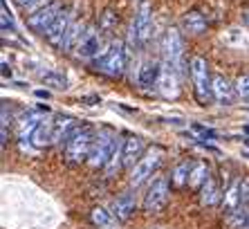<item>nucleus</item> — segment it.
<instances>
[{
  "mask_svg": "<svg viewBox=\"0 0 249 229\" xmlns=\"http://www.w3.org/2000/svg\"><path fill=\"white\" fill-rule=\"evenodd\" d=\"M94 131L92 126H79L65 142V160L68 164H81L83 160L90 157V151H92L94 144Z\"/></svg>",
  "mask_w": 249,
  "mask_h": 229,
  "instance_id": "f257e3e1",
  "label": "nucleus"
},
{
  "mask_svg": "<svg viewBox=\"0 0 249 229\" xmlns=\"http://www.w3.org/2000/svg\"><path fill=\"white\" fill-rule=\"evenodd\" d=\"M94 68L108 76H122L126 68V50L122 40H110V45H106L94 58Z\"/></svg>",
  "mask_w": 249,
  "mask_h": 229,
  "instance_id": "f03ea898",
  "label": "nucleus"
},
{
  "mask_svg": "<svg viewBox=\"0 0 249 229\" xmlns=\"http://www.w3.org/2000/svg\"><path fill=\"white\" fill-rule=\"evenodd\" d=\"M153 29V7L148 0H142L139 9L135 12L133 25H130V43L133 47H142L148 43Z\"/></svg>",
  "mask_w": 249,
  "mask_h": 229,
  "instance_id": "7ed1b4c3",
  "label": "nucleus"
},
{
  "mask_svg": "<svg viewBox=\"0 0 249 229\" xmlns=\"http://www.w3.org/2000/svg\"><path fill=\"white\" fill-rule=\"evenodd\" d=\"M162 157H164V151L157 149V146L146 151L144 157L130 169V184H133V187H142L148 178H153L155 169L162 164Z\"/></svg>",
  "mask_w": 249,
  "mask_h": 229,
  "instance_id": "20e7f679",
  "label": "nucleus"
},
{
  "mask_svg": "<svg viewBox=\"0 0 249 229\" xmlns=\"http://www.w3.org/2000/svg\"><path fill=\"white\" fill-rule=\"evenodd\" d=\"M117 137L112 135L110 128H101V131L97 133V137H94V144H92V151H90V157H88V164L94 166V169H99V166L108 164V160H110V153H112V146H115Z\"/></svg>",
  "mask_w": 249,
  "mask_h": 229,
  "instance_id": "39448f33",
  "label": "nucleus"
},
{
  "mask_svg": "<svg viewBox=\"0 0 249 229\" xmlns=\"http://www.w3.org/2000/svg\"><path fill=\"white\" fill-rule=\"evenodd\" d=\"M191 79L193 86H196V97L200 103H207L209 99L213 97L211 95V76H209V65L202 57H193L191 58Z\"/></svg>",
  "mask_w": 249,
  "mask_h": 229,
  "instance_id": "423d86ee",
  "label": "nucleus"
},
{
  "mask_svg": "<svg viewBox=\"0 0 249 229\" xmlns=\"http://www.w3.org/2000/svg\"><path fill=\"white\" fill-rule=\"evenodd\" d=\"M164 61L171 63L178 72H184V40H182L180 29L171 27L164 38Z\"/></svg>",
  "mask_w": 249,
  "mask_h": 229,
  "instance_id": "0eeeda50",
  "label": "nucleus"
},
{
  "mask_svg": "<svg viewBox=\"0 0 249 229\" xmlns=\"http://www.w3.org/2000/svg\"><path fill=\"white\" fill-rule=\"evenodd\" d=\"M168 193H171V189H168V180L164 178V175L155 178L151 182V187H148V191H146V195H144V211L146 213H160L168 202Z\"/></svg>",
  "mask_w": 249,
  "mask_h": 229,
  "instance_id": "6e6552de",
  "label": "nucleus"
},
{
  "mask_svg": "<svg viewBox=\"0 0 249 229\" xmlns=\"http://www.w3.org/2000/svg\"><path fill=\"white\" fill-rule=\"evenodd\" d=\"M63 12H65L63 2H61V0H52V2H47L45 7H41L38 12L32 14V16L27 18V25L32 29H36V32H43V34H45L47 27H50Z\"/></svg>",
  "mask_w": 249,
  "mask_h": 229,
  "instance_id": "1a4fd4ad",
  "label": "nucleus"
},
{
  "mask_svg": "<svg viewBox=\"0 0 249 229\" xmlns=\"http://www.w3.org/2000/svg\"><path fill=\"white\" fill-rule=\"evenodd\" d=\"M178 75H180V72H178L171 63L164 61L162 63V75H160V81H157V90H160L162 97L175 99L178 95H180V79H178Z\"/></svg>",
  "mask_w": 249,
  "mask_h": 229,
  "instance_id": "9d476101",
  "label": "nucleus"
},
{
  "mask_svg": "<svg viewBox=\"0 0 249 229\" xmlns=\"http://www.w3.org/2000/svg\"><path fill=\"white\" fill-rule=\"evenodd\" d=\"M101 54V32L97 27H88L83 32L79 45H76V57L79 58H97Z\"/></svg>",
  "mask_w": 249,
  "mask_h": 229,
  "instance_id": "9b49d317",
  "label": "nucleus"
},
{
  "mask_svg": "<svg viewBox=\"0 0 249 229\" xmlns=\"http://www.w3.org/2000/svg\"><path fill=\"white\" fill-rule=\"evenodd\" d=\"M72 23H74V14L63 12L52 25H50V27H47V32H45L47 40H50L52 45L61 47L63 45V40H65V36H68V32H70V27H72Z\"/></svg>",
  "mask_w": 249,
  "mask_h": 229,
  "instance_id": "f8f14e48",
  "label": "nucleus"
},
{
  "mask_svg": "<svg viewBox=\"0 0 249 229\" xmlns=\"http://www.w3.org/2000/svg\"><path fill=\"white\" fill-rule=\"evenodd\" d=\"M211 95L220 106H231L236 99V86L222 75H215L211 81Z\"/></svg>",
  "mask_w": 249,
  "mask_h": 229,
  "instance_id": "ddd939ff",
  "label": "nucleus"
},
{
  "mask_svg": "<svg viewBox=\"0 0 249 229\" xmlns=\"http://www.w3.org/2000/svg\"><path fill=\"white\" fill-rule=\"evenodd\" d=\"M76 119L72 114H56L52 119V144L68 142V137L76 131Z\"/></svg>",
  "mask_w": 249,
  "mask_h": 229,
  "instance_id": "4468645a",
  "label": "nucleus"
},
{
  "mask_svg": "<svg viewBox=\"0 0 249 229\" xmlns=\"http://www.w3.org/2000/svg\"><path fill=\"white\" fill-rule=\"evenodd\" d=\"M160 75H162V63L155 61V58H146L137 70V83L142 88H153V86H157Z\"/></svg>",
  "mask_w": 249,
  "mask_h": 229,
  "instance_id": "2eb2a0df",
  "label": "nucleus"
},
{
  "mask_svg": "<svg viewBox=\"0 0 249 229\" xmlns=\"http://www.w3.org/2000/svg\"><path fill=\"white\" fill-rule=\"evenodd\" d=\"M142 153H144V142L137 135H130L128 139H124V166L126 169H133L139 160H142Z\"/></svg>",
  "mask_w": 249,
  "mask_h": 229,
  "instance_id": "dca6fc26",
  "label": "nucleus"
},
{
  "mask_svg": "<svg viewBox=\"0 0 249 229\" xmlns=\"http://www.w3.org/2000/svg\"><path fill=\"white\" fill-rule=\"evenodd\" d=\"M240 200H243V180H233L225 191V200H222V207L229 218L236 216V211L240 209Z\"/></svg>",
  "mask_w": 249,
  "mask_h": 229,
  "instance_id": "f3484780",
  "label": "nucleus"
},
{
  "mask_svg": "<svg viewBox=\"0 0 249 229\" xmlns=\"http://www.w3.org/2000/svg\"><path fill=\"white\" fill-rule=\"evenodd\" d=\"M133 211H135V195L130 193V191L117 195L115 200H112V216L119 218V220L130 218L133 216Z\"/></svg>",
  "mask_w": 249,
  "mask_h": 229,
  "instance_id": "a211bd4d",
  "label": "nucleus"
},
{
  "mask_svg": "<svg viewBox=\"0 0 249 229\" xmlns=\"http://www.w3.org/2000/svg\"><path fill=\"white\" fill-rule=\"evenodd\" d=\"M182 29H184L186 34H191V36L204 34V32H207V18H204L200 12L184 14V18H182Z\"/></svg>",
  "mask_w": 249,
  "mask_h": 229,
  "instance_id": "6ab92c4d",
  "label": "nucleus"
},
{
  "mask_svg": "<svg viewBox=\"0 0 249 229\" xmlns=\"http://www.w3.org/2000/svg\"><path fill=\"white\" fill-rule=\"evenodd\" d=\"M41 114L38 113H29V114H25V119H23V124H20V133H18V137H20V142H29V139L34 137V133H36V128L41 126Z\"/></svg>",
  "mask_w": 249,
  "mask_h": 229,
  "instance_id": "aec40b11",
  "label": "nucleus"
},
{
  "mask_svg": "<svg viewBox=\"0 0 249 229\" xmlns=\"http://www.w3.org/2000/svg\"><path fill=\"white\" fill-rule=\"evenodd\" d=\"M124 166V142L122 139H117L115 146H112V153H110V160L106 164V175L108 178H115V173L119 171Z\"/></svg>",
  "mask_w": 249,
  "mask_h": 229,
  "instance_id": "412c9836",
  "label": "nucleus"
},
{
  "mask_svg": "<svg viewBox=\"0 0 249 229\" xmlns=\"http://www.w3.org/2000/svg\"><path fill=\"white\" fill-rule=\"evenodd\" d=\"M209 178H211L209 175V166L204 162H197V164H193L191 175H189V187L191 189H202Z\"/></svg>",
  "mask_w": 249,
  "mask_h": 229,
  "instance_id": "4be33fe9",
  "label": "nucleus"
},
{
  "mask_svg": "<svg viewBox=\"0 0 249 229\" xmlns=\"http://www.w3.org/2000/svg\"><path fill=\"white\" fill-rule=\"evenodd\" d=\"M200 198H202V205H207V207L215 205V202L220 200V189H218V184H215L213 178H209L207 184L200 189Z\"/></svg>",
  "mask_w": 249,
  "mask_h": 229,
  "instance_id": "5701e85b",
  "label": "nucleus"
},
{
  "mask_svg": "<svg viewBox=\"0 0 249 229\" xmlns=\"http://www.w3.org/2000/svg\"><path fill=\"white\" fill-rule=\"evenodd\" d=\"M32 142H34V146H45L47 142H52V121L43 119L41 126L36 128L34 137H32Z\"/></svg>",
  "mask_w": 249,
  "mask_h": 229,
  "instance_id": "b1692460",
  "label": "nucleus"
},
{
  "mask_svg": "<svg viewBox=\"0 0 249 229\" xmlns=\"http://www.w3.org/2000/svg\"><path fill=\"white\" fill-rule=\"evenodd\" d=\"M112 211L104 209V207H94L92 209V223L97 225L99 229H110L112 227Z\"/></svg>",
  "mask_w": 249,
  "mask_h": 229,
  "instance_id": "393cba45",
  "label": "nucleus"
},
{
  "mask_svg": "<svg viewBox=\"0 0 249 229\" xmlns=\"http://www.w3.org/2000/svg\"><path fill=\"white\" fill-rule=\"evenodd\" d=\"M41 81L45 86H52L54 90H65V88H68V79H65L63 75H58V72H52V70L41 72Z\"/></svg>",
  "mask_w": 249,
  "mask_h": 229,
  "instance_id": "a878e982",
  "label": "nucleus"
},
{
  "mask_svg": "<svg viewBox=\"0 0 249 229\" xmlns=\"http://www.w3.org/2000/svg\"><path fill=\"white\" fill-rule=\"evenodd\" d=\"M81 32H83V23L74 18V23H72V27H70V32H68V36H65L61 50H68V47H72V45H79V40H81V36H83Z\"/></svg>",
  "mask_w": 249,
  "mask_h": 229,
  "instance_id": "bb28decb",
  "label": "nucleus"
},
{
  "mask_svg": "<svg viewBox=\"0 0 249 229\" xmlns=\"http://www.w3.org/2000/svg\"><path fill=\"white\" fill-rule=\"evenodd\" d=\"M191 169H193L191 162H180V164L173 169V182L175 184H184L186 180H189V175H191Z\"/></svg>",
  "mask_w": 249,
  "mask_h": 229,
  "instance_id": "cd10ccee",
  "label": "nucleus"
},
{
  "mask_svg": "<svg viewBox=\"0 0 249 229\" xmlns=\"http://www.w3.org/2000/svg\"><path fill=\"white\" fill-rule=\"evenodd\" d=\"M236 95L245 103H249V75H243L236 79Z\"/></svg>",
  "mask_w": 249,
  "mask_h": 229,
  "instance_id": "c85d7f7f",
  "label": "nucleus"
},
{
  "mask_svg": "<svg viewBox=\"0 0 249 229\" xmlns=\"http://www.w3.org/2000/svg\"><path fill=\"white\" fill-rule=\"evenodd\" d=\"M193 128H196L200 135H204V137H215V133L209 131V128H204V126H197V124H193Z\"/></svg>",
  "mask_w": 249,
  "mask_h": 229,
  "instance_id": "c756f323",
  "label": "nucleus"
},
{
  "mask_svg": "<svg viewBox=\"0 0 249 229\" xmlns=\"http://www.w3.org/2000/svg\"><path fill=\"white\" fill-rule=\"evenodd\" d=\"M16 2H18V5H20V7H23V9H27L29 5H34L36 0H16Z\"/></svg>",
  "mask_w": 249,
  "mask_h": 229,
  "instance_id": "7c9ffc66",
  "label": "nucleus"
},
{
  "mask_svg": "<svg viewBox=\"0 0 249 229\" xmlns=\"http://www.w3.org/2000/svg\"><path fill=\"white\" fill-rule=\"evenodd\" d=\"M36 97L38 99H50V92L47 90H36Z\"/></svg>",
  "mask_w": 249,
  "mask_h": 229,
  "instance_id": "2f4dec72",
  "label": "nucleus"
},
{
  "mask_svg": "<svg viewBox=\"0 0 249 229\" xmlns=\"http://www.w3.org/2000/svg\"><path fill=\"white\" fill-rule=\"evenodd\" d=\"M2 75H9V76H12V68H9V65H7V63H2Z\"/></svg>",
  "mask_w": 249,
  "mask_h": 229,
  "instance_id": "473e14b6",
  "label": "nucleus"
},
{
  "mask_svg": "<svg viewBox=\"0 0 249 229\" xmlns=\"http://www.w3.org/2000/svg\"><path fill=\"white\" fill-rule=\"evenodd\" d=\"M243 20H245V25L249 27V9H247V12H243Z\"/></svg>",
  "mask_w": 249,
  "mask_h": 229,
  "instance_id": "72a5a7b5",
  "label": "nucleus"
},
{
  "mask_svg": "<svg viewBox=\"0 0 249 229\" xmlns=\"http://www.w3.org/2000/svg\"><path fill=\"white\" fill-rule=\"evenodd\" d=\"M245 142H247V146H249V137H247V139H245Z\"/></svg>",
  "mask_w": 249,
  "mask_h": 229,
  "instance_id": "f704fd0d",
  "label": "nucleus"
},
{
  "mask_svg": "<svg viewBox=\"0 0 249 229\" xmlns=\"http://www.w3.org/2000/svg\"><path fill=\"white\" fill-rule=\"evenodd\" d=\"M247 229H249V227H247Z\"/></svg>",
  "mask_w": 249,
  "mask_h": 229,
  "instance_id": "c9c22d12",
  "label": "nucleus"
}]
</instances>
